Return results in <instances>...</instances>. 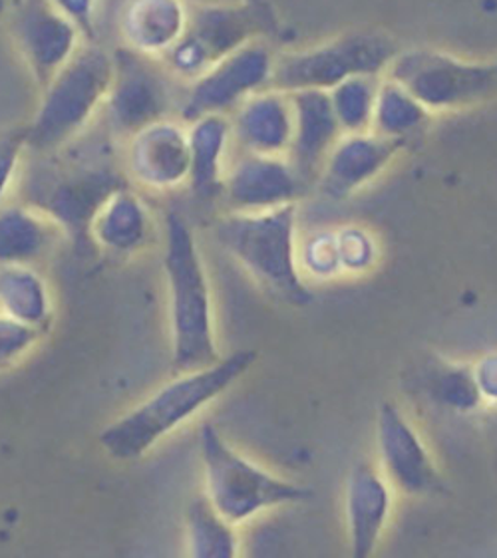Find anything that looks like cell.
Returning a JSON list of instances; mask_svg holds the SVG:
<instances>
[{"label": "cell", "instance_id": "6da1fadb", "mask_svg": "<svg viewBox=\"0 0 497 558\" xmlns=\"http://www.w3.org/2000/svg\"><path fill=\"white\" fill-rule=\"evenodd\" d=\"M257 360L255 350H239L204 368L178 372L144 402L116 417L100 434V446L116 461H136L178 432L207 405L231 390Z\"/></svg>", "mask_w": 497, "mask_h": 558}, {"label": "cell", "instance_id": "7a4b0ae2", "mask_svg": "<svg viewBox=\"0 0 497 558\" xmlns=\"http://www.w3.org/2000/svg\"><path fill=\"white\" fill-rule=\"evenodd\" d=\"M163 272L170 302L171 364L175 372L221 360L215 335L214 296L192 225L178 211L163 219Z\"/></svg>", "mask_w": 497, "mask_h": 558}, {"label": "cell", "instance_id": "3957f363", "mask_svg": "<svg viewBox=\"0 0 497 558\" xmlns=\"http://www.w3.org/2000/svg\"><path fill=\"white\" fill-rule=\"evenodd\" d=\"M299 203L265 211H229L215 239L265 291L293 306H308L313 292L296 260Z\"/></svg>", "mask_w": 497, "mask_h": 558}, {"label": "cell", "instance_id": "277c9868", "mask_svg": "<svg viewBox=\"0 0 497 558\" xmlns=\"http://www.w3.org/2000/svg\"><path fill=\"white\" fill-rule=\"evenodd\" d=\"M113 80V52L86 43L43 88L35 118L24 130L26 146L54 154L70 146L104 112Z\"/></svg>", "mask_w": 497, "mask_h": 558}, {"label": "cell", "instance_id": "5b68a950", "mask_svg": "<svg viewBox=\"0 0 497 558\" xmlns=\"http://www.w3.org/2000/svg\"><path fill=\"white\" fill-rule=\"evenodd\" d=\"M199 459L207 501L238 529L271 509L306 501L313 495L308 487L283 480L241 456L214 424L199 429Z\"/></svg>", "mask_w": 497, "mask_h": 558}, {"label": "cell", "instance_id": "8992f818", "mask_svg": "<svg viewBox=\"0 0 497 558\" xmlns=\"http://www.w3.org/2000/svg\"><path fill=\"white\" fill-rule=\"evenodd\" d=\"M385 76L404 86L432 116L472 110L497 98V58L463 60L440 50H400Z\"/></svg>", "mask_w": 497, "mask_h": 558}, {"label": "cell", "instance_id": "52a82bcc", "mask_svg": "<svg viewBox=\"0 0 497 558\" xmlns=\"http://www.w3.org/2000/svg\"><path fill=\"white\" fill-rule=\"evenodd\" d=\"M400 48L386 33L340 34L327 43L275 57L272 88L283 92L328 89L352 76H385Z\"/></svg>", "mask_w": 497, "mask_h": 558}, {"label": "cell", "instance_id": "ba28073f", "mask_svg": "<svg viewBox=\"0 0 497 558\" xmlns=\"http://www.w3.org/2000/svg\"><path fill=\"white\" fill-rule=\"evenodd\" d=\"M170 74L156 58L124 46L113 50V80L104 116L113 137L128 140L151 123L171 118Z\"/></svg>", "mask_w": 497, "mask_h": 558}, {"label": "cell", "instance_id": "9c48e42d", "mask_svg": "<svg viewBox=\"0 0 497 558\" xmlns=\"http://www.w3.org/2000/svg\"><path fill=\"white\" fill-rule=\"evenodd\" d=\"M275 57L265 40H253L215 62L204 76L185 86L181 122L190 123L211 113L229 116L251 94L269 88Z\"/></svg>", "mask_w": 497, "mask_h": 558}, {"label": "cell", "instance_id": "30bf717a", "mask_svg": "<svg viewBox=\"0 0 497 558\" xmlns=\"http://www.w3.org/2000/svg\"><path fill=\"white\" fill-rule=\"evenodd\" d=\"M11 26L14 45L40 88L86 45L78 26L52 0H21Z\"/></svg>", "mask_w": 497, "mask_h": 558}, {"label": "cell", "instance_id": "8fae6325", "mask_svg": "<svg viewBox=\"0 0 497 558\" xmlns=\"http://www.w3.org/2000/svg\"><path fill=\"white\" fill-rule=\"evenodd\" d=\"M378 468L395 492L424 497L438 492L440 473L426 441L404 412L392 402H383L376 412Z\"/></svg>", "mask_w": 497, "mask_h": 558}, {"label": "cell", "instance_id": "7c38bea8", "mask_svg": "<svg viewBox=\"0 0 497 558\" xmlns=\"http://www.w3.org/2000/svg\"><path fill=\"white\" fill-rule=\"evenodd\" d=\"M124 144L125 175L137 187L170 193L187 185L192 154L187 123L180 118L151 123Z\"/></svg>", "mask_w": 497, "mask_h": 558}, {"label": "cell", "instance_id": "4fadbf2b", "mask_svg": "<svg viewBox=\"0 0 497 558\" xmlns=\"http://www.w3.org/2000/svg\"><path fill=\"white\" fill-rule=\"evenodd\" d=\"M305 181L289 157L245 154L229 163L221 197L231 211H265L299 203Z\"/></svg>", "mask_w": 497, "mask_h": 558}, {"label": "cell", "instance_id": "5bb4252c", "mask_svg": "<svg viewBox=\"0 0 497 558\" xmlns=\"http://www.w3.org/2000/svg\"><path fill=\"white\" fill-rule=\"evenodd\" d=\"M407 142L364 132L342 134L318 171V190L330 199H347L380 178Z\"/></svg>", "mask_w": 497, "mask_h": 558}, {"label": "cell", "instance_id": "9a60e30c", "mask_svg": "<svg viewBox=\"0 0 497 558\" xmlns=\"http://www.w3.org/2000/svg\"><path fill=\"white\" fill-rule=\"evenodd\" d=\"M395 507V487L378 465L362 461L344 483V521L354 557H373L380 547Z\"/></svg>", "mask_w": 497, "mask_h": 558}, {"label": "cell", "instance_id": "2e32d148", "mask_svg": "<svg viewBox=\"0 0 497 558\" xmlns=\"http://www.w3.org/2000/svg\"><path fill=\"white\" fill-rule=\"evenodd\" d=\"M122 185H125L124 179L110 166H74L66 173L58 175L45 199L35 205L57 221L64 236L82 241L88 239L94 213L98 211L113 190Z\"/></svg>", "mask_w": 497, "mask_h": 558}, {"label": "cell", "instance_id": "e0dca14e", "mask_svg": "<svg viewBox=\"0 0 497 558\" xmlns=\"http://www.w3.org/2000/svg\"><path fill=\"white\" fill-rule=\"evenodd\" d=\"M233 142L245 154L289 157L294 134L291 94L283 89L263 88L241 101L229 113Z\"/></svg>", "mask_w": 497, "mask_h": 558}, {"label": "cell", "instance_id": "ac0fdd59", "mask_svg": "<svg viewBox=\"0 0 497 558\" xmlns=\"http://www.w3.org/2000/svg\"><path fill=\"white\" fill-rule=\"evenodd\" d=\"M271 26L269 11L253 0L233 4H197L187 34L202 46L211 64L253 40H265Z\"/></svg>", "mask_w": 497, "mask_h": 558}, {"label": "cell", "instance_id": "d6986e66", "mask_svg": "<svg viewBox=\"0 0 497 558\" xmlns=\"http://www.w3.org/2000/svg\"><path fill=\"white\" fill-rule=\"evenodd\" d=\"M190 19L187 0H124L118 12V34L128 50L159 60L185 36Z\"/></svg>", "mask_w": 497, "mask_h": 558}, {"label": "cell", "instance_id": "ffe728a7", "mask_svg": "<svg viewBox=\"0 0 497 558\" xmlns=\"http://www.w3.org/2000/svg\"><path fill=\"white\" fill-rule=\"evenodd\" d=\"M88 239L106 255L134 257L154 239V215L128 183L113 190L92 217Z\"/></svg>", "mask_w": 497, "mask_h": 558}, {"label": "cell", "instance_id": "44dd1931", "mask_svg": "<svg viewBox=\"0 0 497 558\" xmlns=\"http://www.w3.org/2000/svg\"><path fill=\"white\" fill-rule=\"evenodd\" d=\"M289 94L294 112L293 144L289 159L306 183L308 179L318 178V171L342 132L332 112L328 92L299 89Z\"/></svg>", "mask_w": 497, "mask_h": 558}, {"label": "cell", "instance_id": "7402d4cb", "mask_svg": "<svg viewBox=\"0 0 497 558\" xmlns=\"http://www.w3.org/2000/svg\"><path fill=\"white\" fill-rule=\"evenodd\" d=\"M64 235L57 221L38 205H0V267H36Z\"/></svg>", "mask_w": 497, "mask_h": 558}, {"label": "cell", "instance_id": "603a6c76", "mask_svg": "<svg viewBox=\"0 0 497 558\" xmlns=\"http://www.w3.org/2000/svg\"><path fill=\"white\" fill-rule=\"evenodd\" d=\"M190 135V154H192V171L187 185L193 195L211 202L221 197L223 179H226L227 154L233 142V130L229 116L211 113L187 123Z\"/></svg>", "mask_w": 497, "mask_h": 558}, {"label": "cell", "instance_id": "cb8c5ba5", "mask_svg": "<svg viewBox=\"0 0 497 558\" xmlns=\"http://www.w3.org/2000/svg\"><path fill=\"white\" fill-rule=\"evenodd\" d=\"M0 313L45 332L52 323V292L48 280L31 265L0 267Z\"/></svg>", "mask_w": 497, "mask_h": 558}, {"label": "cell", "instance_id": "d4e9b609", "mask_svg": "<svg viewBox=\"0 0 497 558\" xmlns=\"http://www.w3.org/2000/svg\"><path fill=\"white\" fill-rule=\"evenodd\" d=\"M185 548L193 558H233L241 550L238 526L217 513L205 495L187 505Z\"/></svg>", "mask_w": 497, "mask_h": 558}, {"label": "cell", "instance_id": "484cf974", "mask_svg": "<svg viewBox=\"0 0 497 558\" xmlns=\"http://www.w3.org/2000/svg\"><path fill=\"white\" fill-rule=\"evenodd\" d=\"M432 118L434 116L404 86L383 76L374 104L371 132L398 142H408L412 135L422 132Z\"/></svg>", "mask_w": 497, "mask_h": 558}, {"label": "cell", "instance_id": "4316f807", "mask_svg": "<svg viewBox=\"0 0 497 558\" xmlns=\"http://www.w3.org/2000/svg\"><path fill=\"white\" fill-rule=\"evenodd\" d=\"M383 76H352L328 89L342 134H364L373 128L374 104Z\"/></svg>", "mask_w": 497, "mask_h": 558}, {"label": "cell", "instance_id": "83f0119b", "mask_svg": "<svg viewBox=\"0 0 497 558\" xmlns=\"http://www.w3.org/2000/svg\"><path fill=\"white\" fill-rule=\"evenodd\" d=\"M296 260L305 279L332 280L342 277L337 231L325 229L306 236L296 248Z\"/></svg>", "mask_w": 497, "mask_h": 558}, {"label": "cell", "instance_id": "f1b7e54d", "mask_svg": "<svg viewBox=\"0 0 497 558\" xmlns=\"http://www.w3.org/2000/svg\"><path fill=\"white\" fill-rule=\"evenodd\" d=\"M434 398L448 410L458 413L474 412L482 405L480 391L475 386L472 368L446 366L432 381Z\"/></svg>", "mask_w": 497, "mask_h": 558}, {"label": "cell", "instance_id": "f546056e", "mask_svg": "<svg viewBox=\"0 0 497 558\" xmlns=\"http://www.w3.org/2000/svg\"><path fill=\"white\" fill-rule=\"evenodd\" d=\"M335 231L342 275L368 272L378 260V243L371 235V231L359 225H344Z\"/></svg>", "mask_w": 497, "mask_h": 558}, {"label": "cell", "instance_id": "4dcf8cb0", "mask_svg": "<svg viewBox=\"0 0 497 558\" xmlns=\"http://www.w3.org/2000/svg\"><path fill=\"white\" fill-rule=\"evenodd\" d=\"M45 332L0 313V372L19 366L40 342Z\"/></svg>", "mask_w": 497, "mask_h": 558}, {"label": "cell", "instance_id": "1f68e13d", "mask_svg": "<svg viewBox=\"0 0 497 558\" xmlns=\"http://www.w3.org/2000/svg\"><path fill=\"white\" fill-rule=\"evenodd\" d=\"M26 146V134H9L0 137V205H4L11 195L14 181L19 178V171L23 166Z\"/></svg>", "mask_w": 497, "mask_h": 558}, {"label": "cell", "instance_id": "d6a6232c", "mask_svg": "<svg viewBox=\"0 0 497 558\" xmlns=\"http://www.w3.org/2000/svg\"><path fill=\"white\" fill-rule=\"evenodd\" d=\"M60 11L76 24L86 43H98L96 34V0H52Z\"/></svg>", "mask_w": 497, "mask_h": 558}, {"label": "cell", "instance_id": "836d02e7", "mask_svg": "<svg viewBox=\"0 0 497 558\" xmlns=\"http://www.w3.org/2000/svg\"><path fill=\"white\" fill-rule=\"evenodd\" d=\"M472 374L482 402L497 405V350L480 357L472 366Z\"/></svg>", "mask_w": 497, "mask_h": 558}, {"label": "cell", "instance_id": "e575fe53", "mask_svg": "<svg viewBox=\"0 0 497 558\" xmlns=\"http://www.w3.org/2000/svg\"><path fill=\"white\" fill-rule=\"evenodd\" d=\"M233 2H241V0H197V4H233Z\"/></svg>", "mask_w": 497, "mask_h": 558}]
</instances>
